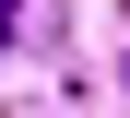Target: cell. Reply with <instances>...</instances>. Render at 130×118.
Returning a JSON list of instances; mask_svg holds the SVG:
<instances>
[{
	"instance_id": "cell-1",
	"label": "cell",
	"mask_w": 130,
	"mask_h": 118,
	"mask_svg": "<svg viewBox=\"0 0 130 118\" xmlns=\"http://www.w3.org/2000/svg\"><path fill=\"white\" fill-rule=\"evenodd\" d=\"M12 36H24V12H12V0H0V47H12Z\"/></svg>"
}]
</instances>
